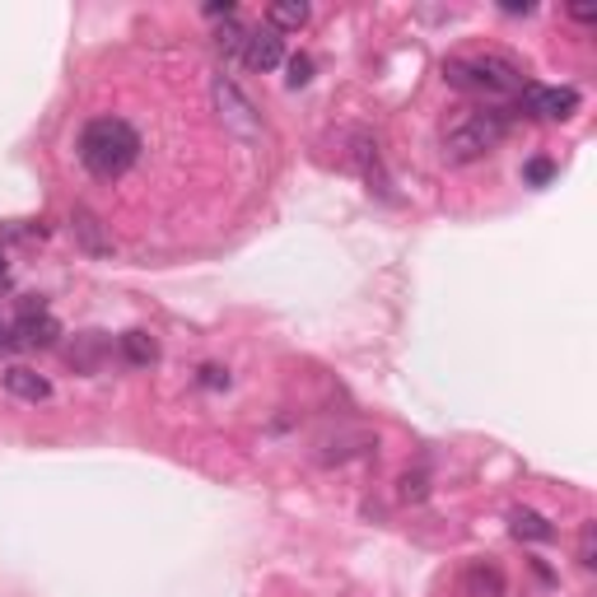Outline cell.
<instances>
[{
    "label": "cell",
    "mask_w": 597,
    "mask_h": 597,
    "mask_svg": "<svg viewBox=\"0 0 597 597\" xmlns=\"http://www.w3.org/2000/svg\"><path fill=\"white\" fill-rule=\"evenodd\" d=\"M444 85L467 93V99H481V107H505L509 99L528 89V75L513 66L509 56H453L444 61Z\"/></svg>",
    "instance_id": "cell-1"
},
{
    "label": "cell",
    "mask_w": 597,
    "mask_h": 597,
    "mask_svg": "<svg viewBox=\"0 0 597 597\" xmlns=\"http://www.w3.org/2000/svg\"><path fill=\"white\" fill-rule=\"evenodd\" d=\"M140 131L127 117H93L80 131V164L93 173L99 182H117L127 178L140 160Z\"/></svg>",
    "instance_id": "cell-2"
},
{
    "label": "cell",
    "mask_w": 597,
    "mask_h": 597,
    "mask_svg": "<svg viewBox=\"0 0 597 597\" xmlns=\"http://www.w3.org/2000/svg\"><path fill=\"white\" fill-rule=\"evenodd\" d=\"M509 122H513V107H477V113H462L444 131V160L477 164L485 154H495L499 140L509 136Z\"/></svg>",
    "instance_id": "cell-3"
},
{
    "label": "cell",
    "mask_w": 597,
    "mask_h": 597,
    "mask_svg": "<svg viewBox=\"0 0 597 597\" xmlns=\"http://www.w3.org/2000/svg\"><path fill=\"white\" fill-rule=\"evenodd\" d=\"M56 341H61V322L52 318V308L34 294H24L20 313L10 322V351H52Z\"/></svg>",
    "instance_id": "cell-4"
},
{
    "label": "cell",
    "mask_w": 597,
    "mask_h": 597,
    "mask_svg": "<svg viewBox=\"0 0 597 597\" xmlns=\"http://www.w3.org/2000/svg\"><path fill=\"white\" fill-rule=\"evenodd\" d=\"M211 99H215V113L219 122H225V131L233 136H243V140H257L262 136V113H257V103L247 99V93L229 80L225 71L211 80Z\"/></svg>",
    "instance_id": "cell-5"
},
{
    "label": "cell",
    "mask_w": 597,
    "mask_h": 597,
    "mask_svg": "<svg viewBox=\"0 0 597 597\" xmlns=\"http://www.w3.org/2000/svg\"><path fill=\"white\" fill-rule=\"evenodd\" d=\"M579 89H570V85H532L528 80V89L518 93V107H523L528 117H546V122H570L574 113H579Z\"/></svg>",
    "instance_id": "cell-6"
},
{
    "label": "cell",
    "mask_w": 597,
    "mask_h": 597,
    "mask_svg": "<svg viewBox=\"0 0 597 597\" xmlns=\"http://www.w3.org/2000/svg\"><path fill=\"white\" fill-rule=\"evenodd\" d=\"M280 61H285V38L276 34V28H247V42H243V66L247 71H276Z\"/></svg>",
    "instance_id": "cell-7"
},
{
    "label": "cell",
    "mask_w": 597,
    "mask_h": 597,
    "mask_svg": "<svg viewBox=\"0 0 597 597\" xmlns=\"http://www.w3.org/2000/svg\"><path fill=\"white\" fill-rule=\"evenodd\" d=\"M462 593L467 597H505V570L495 560H471L462 570Z\"/></svg>",
    "instance_id": "cell-8"
},
{
    "label": "cell",
    "mask_w": 597,
    "mask_h": 597,
    "mask_svg": "<svg viewBox=\"0 0 597 597\" xmlns=\"http://www.w3.org/2000/svg\"><path fill=\"white\" fill-rule=\"evenodd\" d=\"M71 229H75V239H80L85 253H93V257H107V253H113V239H107V233H103V219L93 215V211L75 206V215H71Z\"/></svg>",
    "instance_id": "cell-9"
},
{
    "label": "cell",
    "mask_w": 597,
    "mask_h": 597,
    "mask_svg": "<svg viewBox=\"0 0 597 597\" xmlns=\"http://www.w3.org/2000/svg\"><path fill=\"white\" fill-rule=\"evenodd\" d=\"M47 229L42 225H5L0 229V294L14 285V271H10V243H42Z\"/></svg>",
    "instance_id": "cell-10"
},
{
    "label": "cell",
    "mask_w": 597,
    "mask_h": 597,
    "mask_svg": "<svg viewBox=\"0 0 597 597\" xmlns=\"http://www.w3.org/2000/svg\"><path fill=\"white\" fill-rule=\"evenodd\" d=\"M113 351L107 345V336L103 332H80L75 336V345H66V359H71V369H80V373H93L103 365V355Z\"/></svg>",
    "instance_id": "cell-11"
},
{
    "label": "cell",
    "mask_w": 597,
    "mask_h": 597,
    "mask_svg": "<svg viewBox=\"0 0 597 597\" xmlns=\"http://www.w3.org/2000/svg\"><path fill=\"white\" fill-rule=\"evenodd\" d=\"M5 392L10 397H20V402H47L52 397V383L42 379V373H34V369H24V365H14V369H5Z\"/></svg>",
    "instance_id": "cell-12"
},
{
    "label": "cell",
    "mask_w": 597,
    "mask_h": 597,
    "mask_svg": "<svg viewBox=\"0 0 597 597\" xmlns=\"http://www.w3.org/2000/svg\"><path fill=\"white\" fill-rule=\"evenodd\" d=\"M509 532L518 542H556V528L546 523L537 509H513L509 513Z\"/></svg>",
    "instance_id": "cell-13"
},
{
    "label": "cell",
    "mask_w": 597,
    "mask_h": 597,
    "mask_svg": "<svg viewBox=\"0 0 597 597\" xmlns=\"http://www.w3.org/2000/svg\"><path fill=\"white\" fill-rule=\"evenodd\" d=\"M117 355L127 359V365L145 369V365H154V359H160V341H154L150 332H127V336L117 341Z\"/></svg>",
    "instance_id": "cell-14"
},
{
    "label": "cell",
    "mask_w": 597,
    "mask_h": 597,
    "mask_svg": "<svg viewBox=\"0 0 597 597\" xmlns=\"http://www.w3.org/2000/svg\"><path fill=\"white\" fill-rule=\"evenodd\" d=\"M304 24H308V5H298V0L266 5V28H276V34H290V28H304Z\"/></svg>",
    "instance_id": "cell-15"
},
{
    "label": "cell",
    "mask_w": 597,
    "mask_h": 597,
    "mask_svg": "<svg viewBox=\"0 0 597 597\" xmlns=\"http://www.w3.org/2000/svg\"><path fill=\"white\" fill-rule=\"evenodd\" d=\"M243 42H247V28L243 24H225L215 34V47H219V56H225V61H243Z\"/></svg>",
    "instance_id": "cell-16"
},
{
    "label": "cell",
    "mask_w": 597,
    "mask_h": 597,
    "mask_svg": "<svg viewBox=\"0 0 597 597\" xmlns=\"http://www.w3.org/2000/svg\"><path fill=\"white\" fill-rule=\"evenodd\" d=\"M402 485V499H406V505H420V499H425L430 495V477H425V471H406V477L397 481Z\"/></svg>",
    "instance_id": "cell-17"
},
{
    "label": "cell",
    "mask_w": 597,
    "mask_h": 597,
    "mask_svg": "<svg viewBox=\"0 0 597 597\" xmlns=\"http://www.w3.org/2000/svg\"><path fill=\"white\" fill-rule=\"evenodd\" d=\"M285 71H290V75H285V85H290V89H304V85L313 80V56H304V52L290 56V61H285Z\"/></svg>",
    "instance_id": "cell-18"
},
{
    "label": "cell",
    "mask_w": 597,
    "mask_h": 597,
    "mask_svg": "<svg viewBox=\"0 0 597 597\" xmlns=\"http://www.w3.org/2000/svg\"><path fill=\"white\" fill-rule=\"evenodd\" d=\"M579 564H584V570H593V564H597V523L579 528Z\"/></svg>",
    "instance_id": "cell-19"
},
{
    "label": "cell",
    "mask_w": 597,
    "mask_h": 597,
    "mask_svg": "<svg viewBox=\"0 0 597 597\" xmlns=\"http://www.w3.org/2000/svg\"><path fill=\"white\" fill-rule=\"evenodd\" d=\"M523 178L532 182V187H546L556 178V160H546V154H537V160H532L528 168H523Z\"/></svg>",
    "instance_id": "cell-20"
},
{
    "label": "cell",
    "mask_w": 597,
    "mask_h": 597,
    "mask_svg": "<svg viewBox=\"0 0 597 597\" xmlns=\"http://www.w3.org/2000/svg\"><path fill=\"white\" fill-rule=\"evenodd\" d=\"M201 388H211V392L229 388V369H219V365H201Z\"/></svg>",
    "instance_id": "cell-21"
},
{
    "label": "cell",
    "mask_w": 597,
    "mask_h": 597,
    "mask_svg": "<svg viewBox=\"0 0 597 597\" xmlns=\"http://www.w3.org/2000/svg\"><path fill=\"white\" fill-rule=\"evenodd\" d=\"M233 14H239V5H233V0H225V5H206V20H229V24H233Z\"/></svg>",
    "instance_id": "cell-22"
},
{
    "label": "cell",
    "mask_w": 597,
    "mask_h": 597,
    "mask_svg": "<svg viewBox=\"0 0 597 597\" xmlns=\"http://www.w3.org/2000/svg\"><path fill=\"white\" fill-rule=\"evenodd\" d=\"M570 20H574V24H593V20H597V10H588V5H574V10H570Z\"/></svg>",
    "instance_id": "cell-23"
},
{
    "label": "cell",
    "mask_w": 597,
    "mask_h": 597,
    "mask_svg": "<svg viewBox=\"0 0 597 597\" xmlns=\"http://www.w3.org/2000/svg\"><path fill=\"white\" fill-rule=\"evenodd\" d=\"M532 10H537V5H528V0H523V5H518V0H509V5H505V14H532Z\"/></svg>",
    "instance_id": "cell-24"
},
{
    "label": "cell",
    "mask_w": 597,
    "mask_h": 597,
    "mask_svg": "<svg viewBox=\"0 0 597 597\" xmlns=\"http://www.w3.org/2000/svg\"><path fill=\"white\" fill-rule=\"evenodd\" d=\"M0 351H10V322L0 318Z\"/></svg>",
    "instance_id": "cell-25"
}]
</instances>
